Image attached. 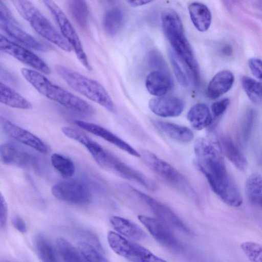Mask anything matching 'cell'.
I'll use <instances>...</instances> for the list:
<instances>
[{
    "mask_svg": "<svg viewBox=\"0 0 262 262\" xmlns=\"http://www.w3.org/2000/svg\"><path fill=\"white\" fill-rule=\"evenodd\" d=\"M194 164L206 178L214 192L226 204L236 207L241 205L242 196L229 174L219 144L205 138L194 143Z\"/></svg>",
    "mask_w": 262,
    "mask_h": 262,
    "instance_id": "obj_1",
    "label": "cell"
},
{
    "mask_svg": "<svg viewBox=\"0 0 262 262\" xmlns=\"http://www.w3.org/2000/svg\"><path fill=\"white\" fill-rule=\"evenodd\" d=\"M161 22L164 33L174 52L191 71L198 82V64L178 14L172 9H166L161 14Z\"/></svg>",
    "mask_w": 262,
    "mask_h": 262,
    "instance_id": "obj_2",
    "label": "cell"
},
{
    "mask_svg": "<svg viewBox=\"0 0 262 262\" xmlns=\"http://www.w3.org/2000/svg\"><path fill=\"white\" fill-rule=\"evenodd\" d=\"M21 73L30 84L48 98L80 113L88 115L95 114V109L89 103L53 83L39 72L23 68Z\"/></svg>",
    "mask_w": 262,
    "mask_h": 262,
    "instance_id": "obj_3",
    "label": "cell"
},
{
    "mask_svg": "<svg viewBox=\"0 0 262 262\" xmlns=\"http://www.w3.org/2000/svg\"><path fill=\"white\" fill-rule=\"evenodd\" d=\"M55 69L71 88L109 112H116L115 105L111 97L99 82L62 66H56Z\"/></svg>",
    "mask_w": 262,
    "mask_h": 262,
    "instance_id": "obj_4",
    "label": "cell"
},
{
    "mask_svg": "<svg viewBox=\"0 0 262 262\" xmlns=\"http://www.w3.org/2000/svg\"><path fill=\"white\" fill-rule=\"evenodd\" d=\"M13 5L21 16L26 19L40 36L66 52L71 48L51 22L30 1H12Z\"/></svg>",
    "mask_w": 262,
    "mask_h": 262,
    "instance_id": "obj_5",
    "label": "cell"
},
{
    "mask_svg": "<svg viewBox=\"0 0 262 262\" xmlns=\"http://www.w3.org/2000/svg\"><path fill=\"white\" fill-rule=\"evenodd\" d=\"M107 239L114 252L132 262H167L145 248L114 231L108 232Z\"/></svg>",
    "mask_w": 262,
    "mask_h": 262,
    "instance_id": "obj_6",
    "label": "cell"
},
{
    "mask_svg": "<svg viewBox=\"0 0 262 262\" xmlns=\"http://www.w3.org/2000/svg\"><path fill=\"white\" fill-rule=\"evenodd\" d=\"M43 2L57 23L62 37L69 44L71 49L74 51L79 60L86 69L91 70V65L83 50L79 36L66 14L54 2L43 1Z\"/></svg>",
    "mask_w": 262,
    "mask_h": 262,
    "instance_id": "obj_7",
    "label": "cell"
},
{
    "mask_svg": "<svg viewBox=\"0 0 262 262\" xmlns=\"http://www.w3.org/2000/svg\"><path fill=\"white\" fill-rule=\"evenodd\" d=\"M141 157L146 165L164 181L181 190L191 192L185 178L170 164L147 150H143Z\"/></svg>",
    "mask_w": 262,
    "mask_h": 262,
    "instance_id": "obj_8",
    "label": "cell"
},
{
    "mask_svg": "<svg viewBox=\"0 0 262 262\" xmlns=\"http://www.w3.org/2000/svg\"><path fill=\"white\" fill-rule=\"evenodd\" d=\"M52 194L57 199L77 205L89 203L91 198L89 187L84 182L76 179L60 182L51 189Z\"/></svg>",
    "mask_w": 262,
    "mask_h": 262,
    "instance_id": "obj_9",
    "label": "cell"
},
{
    "mask_svg": "<svg viewBox=\"0 0 262 262\" xmlns=\"http://www.w3.org/2000/svg\"><path fill=\"white\" fill-rule=\"evenodd\" d=\"M0 27L8 36L23 45L39 51H46V48L42 45L16 24L7 7L1 1Z\"/></svg>",
    "mask_w": 262,
    "mask_h": 262,
    "instance_id": "obj_10",
    "label": "cell"
},
{
    "mask_svg": "<svg viewBox=\"0 0 262 262\" xmlns=\"http://www.w3.org/2000/svg\"><path fill=\"white\" fill-rule=\"evenodd\" d=\"M132 190L149 207L159 220L169 227L187 234L191 233L189 229L168 207L138 189L132 188Z\"/></svg>",
    "mask_w": 262,
    "mask_h": 262,
    "instance_id": "obj_11",
    "label": "cell"
},
{
    "mask_svg": "<svg viewBox=\"0 0 262 262\" xmlns=\"http://www.w3.org/2000/svg\"><path fill=\"white\" fill-rule=\"evenodd\" d=\"M138 219L155 239L164 247L176 251L183 248L169 227L158 219L143 215H138Z\"/></svg>",
    "mask_w": 262,
    "mask_h": 262,
    "instance_id": "obj_12",
    "label": "cell"
},
{
    "mask_svg": "<svg viewBox=\"0 0 262 262\" xmlns=\"http://www.w3.org/2000/svg\"><path fill=\"white\" fill-rule=\"evenodd\" d=\"M0 49L4 53L9 54L20 62L44 74H49L50 69L45 62L38 56L29 50L8 40L1 35Z\"/></svg>",
    "mask_w": 262,
    "mask_h": 262,
    "instance_id": "obj_13",
    "label": "cell"
},
{
    "mask_svg": "<svg viewBox=\"0 0 262 262\" xmlns=\"http://www.w3.org/2000/svg\"><path fill=\"white\" fill-rule=\"evenodd\" d=\"M1 124L4 132L14 140L34 148L39 152L44 154L48 152L49 148L47 145L32 133L2 117H1Z\"/></svg>",
    "mask_w": 262,
    "mask_h": 262,
    "instance_id": "obj_14",
    "label": "cell"
},
{
    "mask_svg": "<svg viewBox=\"0 0 262 262\" xmlns=\"http://www.w3.org/2000/svg\"><path fill=\"white\" fill-rule=\"evenodd\" d=\"M148 106L156 115L162 117L179 116L185 107V102L175 96H163L150 99Z\"/></svg>",
    "mask_w": 262,
    "mask_h": 262,
    "instance_id": "obj_15",
    "label": "cell"
},
{
    "mask_svg": "<svg viewBox=\"0 0 262 262\" xmlns=\"http://www.w3.org/2000/svg\"><path fill=\"white\" fill-rule=\"evenodd\" d=\"M74 122L79 127L100 137L128 154L137 158L141 157V154L129 144L104 127L81 120H75Z\"/></svg>",
    "mask_w": 262,
    "mask_h": 262,
    "instance_id": "obj_16",
    "label": "cell"
},
{
    "mask_svg": "<svg viewBox=\"0 0 262 262\" xmlns=\"http://www.w3.org/2000/svg\"><path fill=\"white\" fill-rule=\"evenodd\" d=\"M0 153L1 161L6 165L26 167L34 162L30 154L11 143L2 144Z\"/></svg>",
    "mask_w": 262,
    "mask_h": 262,
    "instance_id": "obj_17",
    "label": "cell"
},
{
    "mask_svg": "<svg viewBox=\"0 0 262 262\" xmlns=\"http://www.w3.org/2000/svg\"><path fill=\"white\" fill-rule=\"evenodd\" d=\"M145 85L150 94L156 97H161L172 89L173 81L168 72L155 70L147 75Z\"/></svg>",
    "mask_w": 262,
    "mask_h": 262,
    "instance_id": "obj_18",
    "label": "cell"
},
{
    "mask_svg": "<svg viewBox=\"0 0 262 262\" xmlns=\"http://www.w3.org/2000/svg\"><path fill=\"white\" fill-rule=\"evenodd\" d=\"M234 80L232 73L223 70L216 73L209 82L207 95L211 99H216L227 92L232 86Z\"/></svg>",
    "mask_w": 262,
    "mask_h": 262,
    "instance_id": "obj_19",
    "label": "cell"
},
{
    "mask_svg": "<svg viewBox=\"0 0 262 262\" xmlns=\"http://www.w3.org/2000/svg\"><path fill=\"white\" fill-rule=\"evenodd\" d=\"M110 221L115 230L122 236L137 241L144 239L147 237L145 232L139 226L129 220L112 216Z\"/></svg>",
    "mask_w": 262,
    "mask_h": 262,
    "instance_id": "obj_20",
    "label": "cell"
},
{
    "mask_svg": "<svg viewBox=\"0 0 262 262\" xmlns=\"http://www.w3.org/2000/svg\"><path fill=\"white\" fill-rule=\"evenodd\" d=\"M61 130L66 136L83 145L90 152L95 161L103 155L105 150L98 143L78 129L71 127L64 126L62 127Z\"/></svg>",
    "mask_w": 262,
    "mask_h": 262,
    "instance_id": "obj_21",
    "label": "cell"
},
{
    "mask_svg": "<svg viewBox=\"0 0 262 262\" xmlns=\"http://www.w3.org/2000/svg\"><path fill=\"white\" fill-rule=\"evenodd\" d=\"M188 12L191 21L198 30L205 32L209 28L211 14L205 5L199 2L192 3L188 6Z\"/></svg>",
    "mask_w": 262,
    "mask_h": 262,
    "instance_id": "obj_22",
    "label": "cell"
},
{
    "mask_svg": "<svg viewBox=\"0 0 262 262\" xmlns=\"http://www.w3.org/2000/svg\"><path fill=\"white\" fill-rule=\"evenodd\" d=\"M187 118L191 126L198 130L208 126L212 121L209 107L202 103L193 105L188 111Z\"/></svg>",
    "mask_w": 262,
    "mask_h": 262,
    "instance_id": "obj_23",
    "label": "cell"
},
{
    "mask_svg": "<svg viewBox=\"0 0 262 262\" xmlns=\"http://www.w3.org/2000/svg\"><path fill=\"white\" fill-rule=\"evenodd\" d=\"M156 125L169 137L181 142H189L193 139V133L188 127L172 123L158 121Z\"/></svg>",
    "mask_w": 262,
    "mask_h": 262,
    "instance_id": "obj_24",
    "label": "cell"
},
{
    "mask_svg": "<svg viewBox=\"0 0 262 262\" xmlns=\"http://www.w3.org/2000/svg\"><path fill=\"white\" fill-rule=\"evenodd\" d=\"M1 102L10 107L28 110L32 108V104L24 97L9 86L0 82Z\"/></svg>",
    "mask_w": 262,
    "mask_h": 262,
    "instance_id": "obj_25",
    "label": "cell"
},
{
    "mask_svg": "<svg viewBox=\"0 0 262 262\" xmlns=\"http://www.w3.org/2000/svg\"><path fill=\"white\" fill-rule=\"evenodd\" d=\"M220 146L223 152L236 167L241 170L247 168L248 162L246 157L230 138H222Z\"/></svg>",
    "mask_w": 262,
    "mask_h": 262,
    "instance_id": "obj_26",
    "label": "cell"
},
{
    "mask_svg": "<svg viewBox=\"0 0 262 262\" xmlns=\"http://www.w3.org/2000/svg\"><path fill=\"white\" fill-rule=\"evenodd\" d=\"M245 193L252 204L262 209V176L253 173L248 178Z\"/></svg>",
    "mask_w": 262,
    "mask_h": 262,
    "instance_id": "obj_27",
    "label": "cell"
},
{
    "mask_svg": "<svg viewBox=\"0 0 262 262\" xmlns=\"http://www.w3.org/2000/svg\"><path fill=\"white\" fill-rule=\"evenodd\" d=\"M124 23V13L120 8L115 7L107 11L103 17V26L110 35H116Z\"/></svg>",
    "mask_w": 262,
    "mask_h": 262,
    "instance_id": "obj_28",
    "label": "cell"
},
{
    "mask_svg": "<svg viewBox=\"0 0 262 262\" xmlns=\"http://www.w3.org/2000/svg\"><path fill=\"white\" fill-rule=\"evenodd\" d=\"M58 252L64 262H88L79 250L62 238L56 240Z\"/></svg>",
    "mask_w": 262,
    "mask_h": 262,
    "instance_id": "obj_29",
    "label": "cell"
},
{
    "mask_svg": "<svg viewBox=\"0 0 262 262\" xmlns=\"http://www.w3.org/2000/svg\"><path fill=\"white\" fill-rule=\"evenodd\" d=\"M35 247L42 262H59L52 245L44 235L36 236Z\"/></svg>",
    "mask_w": 262,
    "mask_h": 262,
    "instance_id": "obj_30",
    "label": "cell"
},
{
    "mask_svg": "<svg viewBox=\"0 0 262 262\" xmlns=\"http://www.w3.org/2000/svg\"><path fill=\"white\" fill-rule=\"evenodd\" d=\"M69 11L77 24L85 28L88 24L89 11L85 1L74 0L68 1Z\"/></svg>",
    "mask_w": 262,
    "mask_h": 262,
    "instance_id": "obj_31",
    "label": "cell"
},
{
    "mask_svg": "<svg viewBox=\"0 0 262 262\" xmlns=\"http://www.w3.org/2000/svg\"><path fill=\"white\" fill-rule=\"evenodd\" d=\"M241 83L249 99L254 103H262V83L254 79L243 77Z\"/></svg>",
    "mask_w": 262,
    "mask_h": 262,
    "instance_id": "obj_32",
    "label": "cell"
},
{
    "mask_svg": "<svg viewBox=\"0 0 262 262\" xmlns=\"http://www.w3.org/2000/svg\"><path fill=\"white\" fill-rule=\"evenodd\" d=\"M53 166L64 178H70L75 172V165L69 158L59 154H53L51 156Z\"/></svg>",
    "mask_w": 262,
    "mask_h": 262,
    "instance_id": "obj_33",
    "label": "cell"
},
{
    "mask_svg": "<svg viewBox=\"0 0 262 262\" xmlns=\"http://www.w3.org/2000/svg\"><path fill=\"white\" fill-rule=\"evenodd\" d=\"M170 59L176 77L179 83L183 86H187L189 83V77L185 64L176 53L170 50L169 53Z\"/></svg>",
    "mask_w": 262,
    "mask_h": 262,
    "instance_id": "obj_34",
    "label": "cell"
},
{
    "mask_svg": "<svg viewBox=\"0 0 262 262\" xmlns=\"http://www.w3.org/2000/svg\"><path fill=\"white\" fill-rule=\"evenodd\" d=\"M242 250L251 262H262V245L252 242L243 243Z\"/></svg>",
    "mask_w": 262,
    "mask_h": 262,
    "instance_id": "obj_35",
    "label": "cell"
},
{
    "mask_svg": "<svg viewBox=\"0 0 262 262\" xmlns=\"http://www.w3.org/2000/svg\"><path fill=\"white\" fill-rule=\"evenodd\" d=\"M78 246L79 250L88 262H110L90 244L81 242Z\"/></svg>",
    "mask_w": 262,
    "mask_h": 262,
    "instance_id": "obj_36",
    "label": "cell"
},
{
    "mask_svg": "<svg viewBox=\"0 0 262 262\" xmlns=\"http://www.w3.org/2000/svg\"><path fill=\"white\" fill-rule=\"evenodd\" d=\"M149 66L157 71L167 72V68L166 62L161 54L157 50H152L150 52L148 56Z\"/></svg>",
    "mask_w": 262,
    "mask_h": 262,
    "instance_id": "obj_37",
    "label": "cell"
},
{
    "mask_svg": "<svg viewBox=\"0 0 262 262\" xmlns=\"http://www.w3.org/2000/svg\"><path fill=\"white\" fill-rule=\"evenodd\" d=\"M230 100L228 98H224L214 102L211 106V112L214 117L221 116L226 110Z\"/></svg>",
    "mask_w": 262,
    "mask_h": 262,
    "instance_id": "obj_38",
    "label": "cell"
},
{
    "mask_svg": "<svg viewBox=\"0 0 262 262\" xmlns=\"http://www.w3.org/2000/svg\"><path fill=\"white\" fill-rule=\"evenodd\" d=\"M249 66L253 74L262 80V60L256 58H252L249 60Z\"/></svg>",
    "mask_w": 262,
    "mask_h": 262,
    "instance_id": "obj_39",
    "label": "cell"
},
{
    "mask_svg": "<svg viewBox=\"0 0 262 262\" xmlns=\"http://www.w3.org/2000/svg\"><path fill=\"white\" fill-rule=\"evenodd\" d=\"M1 215H0V226L2 229L5 227L7 220L8 216V207L7 202L3 196V194L1 193Z\"/></svg>",
    "mask_w": 262,
    "mask_h": 262,
    "instance_id": "obj_40",
    "label": "cell"
},
{
    "mask_svg": "<svg viewBox=\"0 0 262 262\" xmlns=\"http://www.w3.org/2000/svg\"><path fill=\"white\" fill-rule=\"evenodd\" d=\"M13 227L18 231L24 233L27 231L26 225L24 220L19 216H15L12 220Z\"/></svg>",
    "mask_w": 262,
    "mask_h": 262,
    "instance_id": "obj_41",
    "label": "cell"
},
{
    "mask_svg": "<svg viewBox=\"0 0 262 262\" xmlns=\"http://www.w3.org/2000/svg\"><path fill=\"white\" fill-rule=\"evenodd\" d=\"M128 3L134 7H139L142 5H144L150 3L151 1H143V0H137V1H128Z\"/></svg>",
    "mask_w": 262,
    "mask_h": 262,
    "instance_id": "obj_42",
    "label": "cell"
},
{
    "mask_svg": "<svg viewBox=\"0 0 262 262\" xmlns=\"http://www.w3.org/2000/svg\"><path fill=\"white\" fill-rule=\"evenodd\" d=\"M2 262H11V261H10L9 260H4L2 261Z\"/></svg>",
    "mask_w": 262,
    "mask_h": 262,
    "instance_id": "obj_43",
    "label": "cell"
}]
</instances>
